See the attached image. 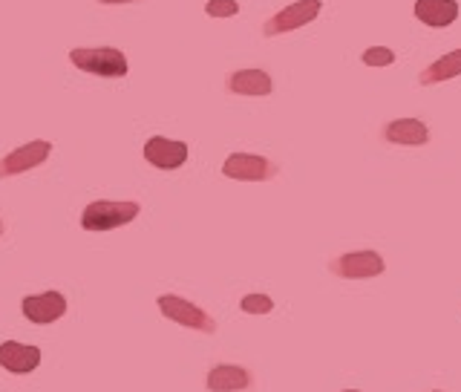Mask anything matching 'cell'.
<instances>
[{"label": "cell", "instance_id": "cell-9", "mask_svg": "<svg viewBox=\"0 0 461 392\" xmlns=\"http://www.w3.org/2000/svg\"><path fill=\"white\" fill-rule=\"evenodd\" d=\"M144 159L158 170H176L187 162V144L176 139L153 136L144 144Z\"/></svg>", "mask_w": 461, "mask_h": 392}, {"label": "cell", "instance_id": "cell-20", "mask_svg": "<svg viewBox=\"0 0 461 392\" xmlns=\"http://www.w3.org/2000/svg\"><path fill=\"white\" fill-rule=\"evenodd\" d=\"M0 234H4V220H0Z\"/></svg>", "mask_w": 461, "mask_h": 392}, {"label": "cell", "instance_id": "cell-11", "mask_svg": "<svg viewBox=\"0 0 461 392\" xmlns=\"http://www.w3.org/2000/svg\"><path fill=\"white\" fill-rule=\"evenodd\" d=\"M41 364V350L38 346H26L18 341H6L0 343V367L6 372L14 375H23V372H32Z\"/></svg>", "mask_w": 461, "mask_h": 392}, {"label": "cell", "instance_id": "cell-14", "mask_svg": "<svg viewBox=\"0 0 461 392\" xmlns=\"http://www.w3.org/2000/svg\"><path fill=\"white\" fill-rule=\"evenodd\" d=\"M415 18L429 29H444L458 18L456 0H415Z\"/></svg>", "mask_w": 461, "mask_h": 392}, {"label": "cell", "instance_id": "cell-18", "mask_svg": "<svg viewBox=\"0 0 461 392\" xmlns=\"http://www.w3.org/2000/svg\"><path fill=\"white\" fill-rule=\"evenodd\" d=\"M205 12H208V18H234L240 12V4L237 0H208Z\"/></svg>", "mask_w": 461, "mask_h": 392}, {"label": "cell", "instance_id": "cell-13", "mask_svg": "<svg viewBox=\"0 0 461 392\" xmlns=\"http://www.w3.org/2000/svg\"><path fill=\"white\" fill-rule=\"evenodd\" d=\"M384 141L389 144H407V148H421V144L429 141V130L421 119H398L389 122L381 130Z\"/></svg>", "mask_w": 461, "mask_h": 392}, {"label": "cell", "instance_id": "cell-5", "mask_svg": "<svg viewBox=\"0 0 461 392\" xmlns=\"http://www.w3.org/2000/svg\"><path fill=\"white\" fill-rule=\"evenodd\" d=\"M280 173V168L266 156L257 153H230L222 165V177L237 182H268Z\"/></svg>", "mask_w": 461, "mask_h": 392}, {"label": "cell", "instance_id": "cell-4", "mask_svg": "<svg viewBox=\"0 0 461 392\" xmlns=\"http://www.w3.org/2000/svg\"><path fill=\"white\" fill-rule=\"evenodd\" d=\"M321 9H323L321 0H297V4H288L283 12L271 14V18L263 23V35L277 38L285 32H294L300 26H309L317 14H321Z\"/></svg>", "mask_w": 461, "mask_h": 392}, {"label": "cell", "instance_id": "cell-16", "mask_svg": "<svg viewBox=\"0 0 461 392\" xmlns=\"http://www.w3.org/2000/svg\"><path fill=\"white\" fill-rule=\"evenodd\" d=\"M240 309L245 315H268L274 309V300L268 295H245L240 300Z\"/></svg>", "mask_w": 461, "mask_h": 392}, {"label": "cell", "instance_id": "cell-22", "mask_svg": "<svg viewBox=\"0 0 461 392\" xmlns=\"http://www.w3.org/2000/svg\"><path fill=\"white\" fill-rule=\"evenodd\" d=\"M432 392H441V389H432Z\"/></svg>", "mask_w": 461, "mask_h": 392}, {"label": "cell", "instance_id": "cell-8", "mask_svg": "<svg viewBox=\"0 0 461 392\" xmlns=\"http://www.w3.org/2000/svg\"><path fill=\"white\" fill-rule=\"evenodd\" d=\"M21 312L29 324L47 326L61 321L67 315V297L61 292H41V295H29L21 300Z\"/></svg>", "mask_w": 461, "mask_h": 392}, {"label": "cell", "instance_id": "cell-2", "mask_svg": "<svg viewBox=\"0 0 461 392\" xmlns=\"http://www.w3.org/2000/svg\"><path fill=\"white\" fill-rule=\"evenodd\" d=\"M69 61L81 72H90L98 78H124L127 76V55L115 47H78L69 50Z\"/></svg>", "mask_w": 461, "mask_h": 392}, {"label": "cell", "instance_id": "cell-6", "mask_svg": "<svg viewBox=\"0 0 461 392\" xmlns=\"http://www.w3.org/2000/svg\"><path fill=\"white\" fill-rule=\"evenodd\" d=\"M384 257L378 251H352V254H340L329 263V271L335 274V278H343V280H366V278H378L384 274Z\"/></svg>", "mask_w": 461, "mask_h": 392}, {"label": "cell", "instance_id": "cell-7", "mask_svg": "<svg viewBox=\"0 0 461 392\" xmlns=\"http://www.w3.org/2000/svg\"><path fill=\"white\" fill-rule=\"evenodd\" d=\"M52 153V141H26L23 148H14L12 153H6L0 159V179H9V177H18L23 170H32L38 165H43Z\"/></svg>", "mask_w": 461, "mask_h": 392}, {"label": "cell", "instance_id": "cell-1", "mask_svg": "<svg viewBox=\"0 0 461 392\" xmlns=\"http://www.w3.org/2000/svg\"><path fill=\"white\" fill-rule=\"evenodd\" d=\"M141 205L133 199H95L81 214L84 231H113L127 223H133L139 216Z\"/></svg>", "mask_w": 461, "mask_h": 392}, {"label": "cell", "instance_id": "cell-19", "mask_svg": "<svg viewBox=\"0 0 461 392\" xmlns=\"http://www.w3.org/2000/svg\"><path fill=\"white\" fill-rule=\"evenodd\" d=\"M104 6H124V4H136V0H98Z\"/></svg>", "mask_w": 461, "mask_h": 392}, {"label": "cell", "instance_id": "cell-12", "mask_svg": "<svg viewBox=\"0 0 461 392\" xmlns=\"http://www.w3.org/2000/svg\"><path fill=\"white\" fill-rule=\"evenodd\" d=\"M205 387L211 392H242L254 387V375L237 364H220L208 372Z\"/></svg>", "mask_w": 461, "mask_h": 392}, {"label": "cell", "instance_id": "cell-21", "mask_svg": "<svg viewBox=\"0 0 461 392\" xmlns=\"http://www.w3.org/2000/svg\"><path fill=\"white\" fill-rule=\"evenodd\" d=\"M343 392H360V389H343Z\"/></svg>", "mask_w": 461, "mask_h": 392}, {"label": "cell", "instance_id": "cell-3", "mask_svg": "<svg viewBox=\"0 0 461 392\" xmlns=\"http://www.w3.org/2000/svg\"><path fill=\"white\" fill-rule=\"evenodd\" d=\"M156 306H158V312L167 317V321L179 324V326H187V329H194V332H205V335H213V332H216L213 317L205 309H199L196 303L185 300L179 295H162V297L156 300Z\"/></svg>", "mask_w": 461, "mask_h": 392}, {"label": "cell", "instance_id": "cell-10", "mask_svg": "<svg viewBox=\"0 0 461 392\" xmlns=\"http://www.w3.org/2000/svg\"><path fill=\"white\" fill-rule=\"evenodd\" d=\"M225 87H228V93H234V96H254V98L271 96L274 90L271 76L266 69H237L225 78Z\"/></svg>", "mask_w": 461, "mask_h": 392}, {"label": "cell", "instance_id": "cell-15", "mask_svg": "<svg viewBox=\"0 0 461 392\" xmlns=\"http://www.w3.org/2000/svg\"><path fill=\"white\" fill-rule=\"evenodd\" d=\"M461 76V50H453L447 52L444 58H438V61H432L421 76H418V81H421L424 87L429 84H441V81H450Z\"/></svg>", "mask_w": 461, "mask_h": 392}, {"label": "cell", "instance_id": "cell-17", "mask_svg": "<svg viewBox=\"0 0 461 392\" xmlns=\"http://www.w3.org/2000/svg\"><path fill=\"white\" fill-rule=\"evenodd\" d=\"M360 61L366 67H389V64H395V52L389 47H369L364 55H360Z\"/></svg>", "mask_w": 461, "mask_h": 392}]
</instances>
